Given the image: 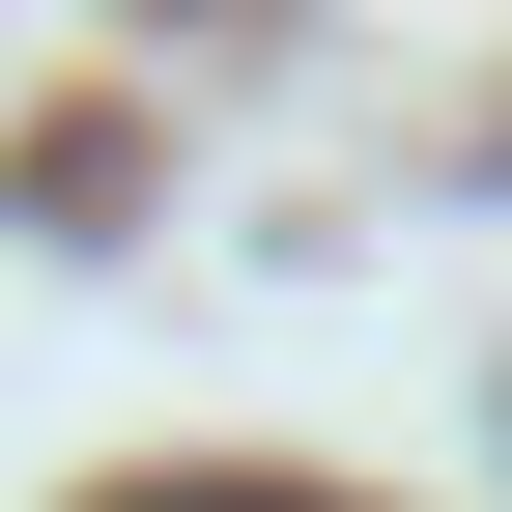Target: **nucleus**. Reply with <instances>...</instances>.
Instances as JSON below:
<instances>
[{
  "instance_id": "obj_1",
  "label": "nucleus",
  "mask_w": 512,
  "mask_h": 512,
  "mask_svg": "<svg viewBox=\"0 0 512 512\" xmlns=\"http://www.w3.org/2000/svg\"><path fill=\"white\" fill-rule=\"evenodd\" d=\"M114 512H285V484H114Z\"/></svg>"
}]
</instances>
